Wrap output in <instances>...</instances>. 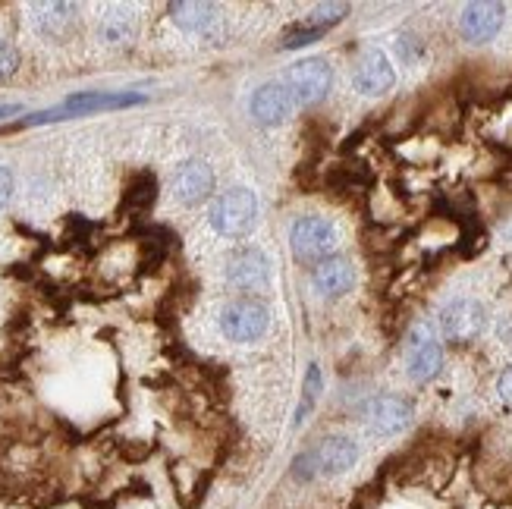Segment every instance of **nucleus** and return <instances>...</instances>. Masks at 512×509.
Wrapping results in <instances>:
<instances>
[{
  "instance_id": "nucleus-25",
  "label": "nucleus",
  "mask_w": 512,
  "mask_h": 509,
  "mask_svg": "<svg viewBox=\"0 0 512 509\" xmlns=\"http://www.w3.org/2000/svg\"><path fill=\"white\" fill-rule=\"evenodd\" d=\"M19 104H4V107H0V120H4V117H13V114H19Z\"/></svg>"
},
{
  "instance_id": "nucleus-11",
  "label": "nucleus",
  "mask_w": 512,
  "mask_h": 509,
  "mask_svg": "<svg viewBox=\"0 0 512 509\" xmlns=\"http://www.w3.org/2000/svg\"><path fill=\"white\" fill-rule=\"evenodd\" d=\"M352 85L359 95H368V98H377V95H387L390 88L396 85V66L393 60L384 54V51H365V57L359 60L352 73Z\"/></svg>"
},
{
  "instance_id": "nucleus-9",
  "label": "nucleus",
  "mask_w": 512,
  "mask_h": 509,
  "mask_svg": "<svg viewBox=\"0 0 512 509\" xmlns=\"http://www.w3.org/2000/svg\"><path fill=\"white\" fill-rule=\"evenodd\" d=\"M274 277L271 258L261 249H236L227 261V280L242 293H261Z\"/></svg>"
},
{
  "instance_id": "nucleus-16",
  "label": "nucleus",
  "mask_w": 512,
  "mask_h": 509,
  "mask_svg": "<svg viewBox=\"0 0 512 509\" xmlns=\"http://www.w3.org/2000/svg\"><path fill=\"white\" fill-rule=\"evenodd\" d=\"M35 26L48 38H63L76 26V4H38Z\"/></svg>"
},
{
  "instance_id": "nucleus-18",
  "label": "nucleus",
  "mask_w": 512,
  "mask_h": 509,
  "mask_svg": "<svg viewBox=\"0 0 512 509\" xmlns=\"http://www.w3.org/2000/svg\"><path fill=\"white\" fill-rule=\"evenodd\" d=\"M136 32H139L136 16H132L129 10H123V7L107 10L104 19H101V38L107 44H114V48H123V44H129L132 38H136Z\"/></svg>"
},
{
  "instance_id": "nucleus-17",
  "label": "nucleus",
  "mask_w": 512,
  "mask_h": 509,
  "mask_svg": "<svg viewBox=\"0 0 512 509\" xmlns=\"http://www.w3.org/2000/svg\"><path fill=\"white\" fill-rule=\"evenodd\" d=\"M170 16L186 32H208L217 22V7L202 0H186V4H170Z\"/></svg>"
},
{
  "instance_id": "nucleus-20",
  "label": "nucleus",
  "mask_w": 512,
  "mask_h": 509,
  "mask_svg": "<svg viewBox=\"0 0 512 509\" xmlns=\"http://www.w3.org/2000/svg\"><path fill=\"white\" fill-rule=\"evenodd\" d=\"M154 180L151 176H139L136 183H132L129 189H126V198H123V208H129V211H136V214H142V211H148L151 208V202H154Z\"/></svg>"
},
{
  "instance_id": "nucleus-4",
  "label": "nucleus",
  "mask_w": 512,
  "mask_h": 509,
  "mask_svg": "<svg viewBox=\"0 0 512 509\" xmlns=\"http://www.w3.org/2000/svg\"><path fill=\"white\" fill-rule=\"evenodd\" d=\"M258 202L249 189H227L217 195V202L211 205V227L220 236H246L255 224Z\"/></svg>"
},
{
  "instance_id": "nucleus-23",
  "label": "nucleus",
  "mask_w": 512,
  "mask_h": 509,
  "mask_svg": "<svg viewBox=\"0 0 512 509\" xmlns=\"http://www.w3.org/2000/svg\"><path fill=\"white\" fill-rule=\"evenodd\" d=\"M497 393H500V400L512 406V368H506L500 374V381H497Z\"/></svg>"
},
{
  "instance_id": "nucleus-8",
  "label": "nucleus",
  "mask_w": 512,
  "mask_h": 509,
  "mask_svg": "<svg viewBox=\"0 0 512 509\" xmlns=\"http://www.w3.org/2000/svg\"><path fill=\"white\" fill-rule=\"evenodd\" d=\"M412 403L403 400V396H393V393H381L374 400L365 403L362 409V422L371 434L377 437H393L399 431H406L412 425Z\"/></svg>"
},
{
  "instance_id": "nucleus-7",
  "label": "nucleus",
  "mask_w": 512,
  "mask_h": 509,
  "mask_svg": "<svg viewBox=\"0 0 512 509\" xmlns=\"http://www.w3.org/2000/svg\"><path fill=\"white\" fill-rule=\"evenodd\" d=\"M487 308L478 299H453L440 312V337L447 343H472L484 334Z\"/></svg>"
},
{
  "instance_id": "nucleus-14",
  "label": "nucleus",
  "mask_w": 512,
  "mask_h": 509,
  "mask_svg": "<svg viewBox=\"0 0 512 509\" xmlns=\"http://www.w3.org/2000/svg\"><path fill=\"white\" fill-rule=\"evenodd\" d=\"M214 192V170L205 161H186L173 173V198L180 205H202Z\"/></svg>"
},
{
  "instance_id": "nucleus-24",
  "label": "nucleus",
  "mask_w": 512,
  "mask_h": 509,
  "mask_svg": "<svg viewBox=\"0 0 512 509\" xmlns=\"http://www.w3.org/2000/svg\"><path fill=\"white\" fill-rule=\"evenodd\" d=\"M497 337H500V343L503 346H509L512 349V312L500 321V327H497Z\"/></svg>"
},
{
  "instance_id": "nucleus-21",
  "label": "nucleus",
  "mask_w": 512,
  "mask_h": 509,
  "mask_svg": "<svg viewBox=\"0 0 512 509\" xmlns=\"http://www.w3.org/2000/svg\"><path fill=\"white\" fill-rule=\"evenodd\" d=\"M19 70V51L13 48L10 41L0 38V79L4 76H13Z\"/></svg>"
},
{
  "instance_id": "nucleus-1",
  "label": "nucleus",
  "mask_w": 512,
  "mask_h": 509,
  "mask_svg": "<svg viewBox=\"0 0 512 509\" xmlns=\"http://www.w3.org/2000/svg\"><path fill=\"white\" fill-rule=\"evenodd\" d=\"M355 462H359V447H355L352 437L343 434H330L321 444H315L311 450H305L302 456H296L293 462V475L299 481H311V478H333L349 472Z\"/></svg>"
},
{
  "instance_id": "nucleus-6",
  "label": "nucleus",
  "mask_w": 512,
  "mask_h": 509,
  "mask_svg": "<svg viewBox=\"0 0 512 509\" xmlns=\"http://www.w3.org/2000/svg\"><path fill=\"white\" fill-rule=\"evenodd\" d=\"M283 85L293 92L296 104L311 107V104H318V101L327 98L330 85H333V70H330L327 60L308 57V60H299V63L289 66L286 76H283Z\"/></svg>"
},
{
  "instance_id": "nucleus-10",
  "label": "nucleus",
  "mask_w": 512,
  "mask_h": 509,
  "mask_svg": "<svg viewBox=\"0 0 512 509\" xmlns=\"http://www.w3.org/2000/svg\"><path fill=\"white\" fill-rule=\"evenodd\" d=\"M142 95H114V92H85L66 98L60 107L44 110V114L32 117L35 123H48V120H63V117H85V114H98V110H114V107H132L139 104Z\"/></svg>"
},
{
  "instance_id": "nucleus-3",
  "label": "nucleus",
  "mask_w": 512,
  "mask_h": 509,
  "mask_svg": "<svg viewBox=\"0 0 512 509\" xmlns=\"http://www.w3.org/2000/svg\"><path fill=\"white\" fill-rule=\"evenodd\" d=\"M443 368V343L431 324H415L406 337V374L415 384H428Z\"/></svg>"
},
{
  "instance_id": "nucleus-22",
  "label": "nucleus",
  "mask_w": 512,
  "mask_h": 509,
  "mask_svg": "<svg viewBox=\"0 0 512 509\" xmlns=\"http://www.w3.org/2000/svg\"><path fill=\"white\" fill-rule=\"evenodd\" d=\"M10 195H13V173L7 167H0V208L10 202Z\"/></svg>"
},
{
  "instance_id": "nucleus-15",
  "label": "nucleus",
  "mask_w": 512,
  "mask_h": 509,
  "mask_svg": "<svg viewBox=\"0 0 512 509\" xmlns=\"http://www.w3.org/2000/svg\"><path fill=\"white\" fill-rule=\"evenodd\" d=\"M311 286H315V293L324 296V299L346 296L352 286H355V268H352V261L333 255V258L315 264V268H311Z\"/></svg>"
},
{
  "instance_id": "nucleus-19",
  "label": "nucleus",
  "mask_w": 512,
  "mask_h": 509,
  "mask_svg": "<svg viewBox=\"0 0 512 509\" xmlns=\"http://www.w3.org/2000/svg\"><path fill=\"white\" fill-rule=\"evenodd\" d=\"M321 387H324V374H321V368H318V365H308L305 387H302V403H299V409H296V422H293V428L305 425V418L311 415V409L318 406V400H321Z\"/></svg>"
},
{
  "instance_id": "nucleus-13",
  "label": "nucleus",
  "mask_w": 512,
  "mask_h": 509,
  "mask_svg": "<svg viewBox=\"0 0 512 509\" xmlns=\"http://www.w3.org/2000/svg\"><path fill=\"white\" fill-rule=\"evenodd\" d=\"M296 98L283 82H267L252 95V117L261 126H283L296 110Z\"/></svg>"
},
{
  "instance_id": "nucleus-12",
  "label": "nucleus",
  "mask_w": 512,
  "mask_h": 509,
  "mask_svg": "<svg viewBox=\"0 0 512 509\" xmlns=\"http://www.w3.org/2000/svg\"><path fill=\"white\" fill-rule=\"evenodd\" d=\"M503 22H506V7L494 4V0H481V4H469L462 10L459 32L469 44H487L497 38Z\"/></svg>"
},
{
  "instance_id": "nucleus-5",
  "label": "nucleus",
  "mask_w": 512,
  "mask_h": 509,
  "mask_svg": "<svg viewBox=\"0 0 512 509\" xmlns=\"http://www.w3.org/2000/svg\"><path fill=\"white\" fill-rule=\"evenodd\" d=\"M271 327V312L258 299H236L220 312V330L233 343H255Z\"/></svg>"
},
{
  "instance_id": "nucleus-2",
  "label": "nucleus",
  "mask_w": 512,
  "mask_h": 509,
  "mask_svg": "<svg viewBox=\"0 0 512 509\" xmlns=\"http://www.w3.org/2000/svg\"><path fill=\"white\" fill-rule=\"evenodd\" d=\"M289 246H293L299 261L308 264H321L327 258H333L340 246V230L333 227V220L318 217V214H305L299 217L293 230H289Z\"/></svg>"
}]
</instances>
